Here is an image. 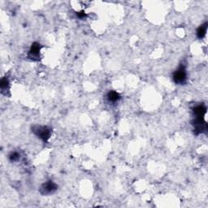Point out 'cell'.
Listing matches in <instances>:
<instances>
[{
    "instance_id": "obj_8",
    "label": "cell",
    "mask_w": 208,
    "mask_h": 208,
    "mask_svg": "<svg viewBox=\"0 0 208 208\" xmlns=\"http://www.w3.org/2000/svg\"><path fill=\"white\" fill-rule=\"evenodd\" d=\"M9 158H10V159H11V161H17L18 159H19L20 157L17 153L14 152V153H11V155H9Z\"/></svg>"
},
{
    "instance_id": "obj_4",
    "label": "cell",
    "mask_w": 208,
    "mask_h": 208,
    "mask_svg": "<svg viewBox=\"0 0 208 208\" xmlns=\"http://www.w3.org/2000/svg\"><path fill=\"white\" fill-rule=\"evenodd\" d=\"M41 51V46L38 42H34L32 44V46L30 48L29 52V57L31 60H38L39 59V54Z\"/></svg>"
},
{
    "instance_id": "obj_2",
    "label": "cell",
    "mask_w": 208,
    "mask_h": 208,
    "mask_svg": "<svg viewBox=\"0 0 208 208\" xmlns=\"http://www.w3.org/2000/svg\"><path fill=\"white\" fill-rule=\"evenodd\" d=\"M173 80L175 83L183 84L186 80V71L183 66H180L173 74Z\"/></svg>"
},
{
    "instance_id": "obj_9",
    "label": "cell",
    "mask_w": 208,
    "mask_h": 208,
    "mask_svg": "<svg viewBox=\"0 0 208 208\" xmlns=\"http://www.w3.org/2000/svg\"><path fill=\"white\" fill-rule=\"evenodd\" d=\"M86 13H85V11H81V12H78L77 13V16L79 18H84L86 17Z\"/></svg>"
},
{
    "instance_id": "obj_1",
    "label": "cell",
    "mask_w": 208,
    "mask_h": 208,
    "mask_svg": "<svg viewBox=\"0 0 208 208\" xmlns=\"http://www.w3.org/2000/svg\"><path fill=\"white\" fill-rule=\"evenodd\" d=\"M33 133L38 137H40L42 141L46 142L51 136V131L47 127L45 126H37L33 128Z\"/></svg>"
},
{
    "instance_id": "obj_5",
    "label": "cell",
    "mask_w": 208,
    "mask_h": 208,
    "mask_svg": "<svg viewBox=\"0 0 208 208\" xmlns=\"http://www.w3.org/2000/svg\"><path fill=\"white\" fill-rule=\"evenodd\" d=\"M107 99L109 100V102H112V103H116V102L119 101L120 99V96L118 93L112 90V91H109L108 94H107Z\"/></svg>"
},
{
    "instance_id": "obj_7",
    "label": "cell",
    "mask_w": 208,
    "mask_h": 208,
    "mask_svg": "<svg viewBox=\"0 0 208 208\" xmlns=\"http://www.w3.org/2000/svg\"><path fill=\"white\" fill-rule=\"evenodd\" d=\"M8 86H9V82L8 81H7V79L6 77L2 78V81H1V90H2V92H3V90H7Z\"/></svg>"
},
{
    "instance_id": "obj_6",
    "label": "cell",
    "mask_w": 208,
    "mask_h": 208,
    "mask_svg": "<svg viewBox=\"0 0 208 208\" xmlns=\"http://www.w3.org/2000/svg\"><path fill=\"white\" fill-rule=\"evenodd\" d=\"M206 30H207V23H205L204 24L201 25L198 28L197 31V36L199 38H202L205 35H206Z\"/></svg>"
},
{
    "instance_id": "obj_3",
    "label": "cell",
    "mask_w": 208,
    "mask_h": 208,
    "mask_svg": "<svg viewBox=\"0 0 208 208\" xmlns=\"http://www.w3.org/2000/svg\"><path fill=\"white\" fill-rule=\"evenodd\" d=\"M56 189H57V184L51 180V181L44 183L42 185L41 193L42 194H50V193H53Z\"/></svg>"
}]
</instances>
